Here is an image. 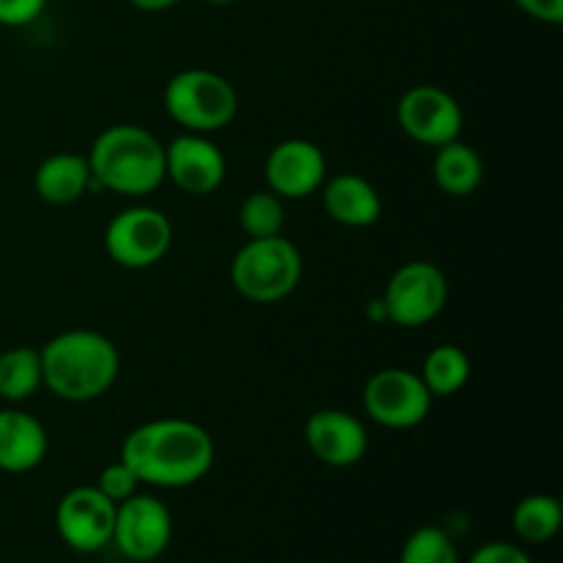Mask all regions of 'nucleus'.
Returning a JSON list of instances; mask_svg holds the SVG:
<instances>
[{"instance_id": "obj_29", "label": "nucleus", "mask_w": 563, "mask_h": 563, "mask_svg": "<svg viewBox=\"0 0 563 563\" xmlns=\"http://www.w3.org/2000/svg\"><path fill=\"white\" fill-rule=\"evenodd\" d=\"M366 313H368V319H372V322H388V313H385L383 300H374L372 306L366 308Z\"/></svg>"}, {"instance_id": "obj_23", "label": "nucleus", "mask_w": 563, "mask_h": 563, "mask_svg": "<svg viewBox=\"0 0 563 563\" xmlns=\"http://www.w3.org/2000/svg\"><path fill=\"white\" fill-rule=\"evenodd\" d=\"M399 563H460V550L445 528L421 526L401 544Z\"/></svg>"}, {"instance_id": "obj_15", "label": "nucleus", "mask_w": 563, "mask_h": 563, "mask_svg": "<svg viewBox=\"0 0 563 563\" xmlns=\"http://www.w3.org/2000/svg\"><path fill=\"white\" fill-rule=\"evenodd\" d=\"M49 449L47 429L36 416L16 407L0 410V471L31 473L44 462Z\"/></svg>"}, {"instance_id": "obj_17", "label": "nucleus", "mask_w": 563, "mask_h": 563, "mask_svg": "<svg viewBox=\"0 0 563 563\" xmlns=\"http://www.w3.org/2000/svg\"><path fill=\"white\" fill-rule=\"evenodd\" d=\"M33 187H36V196L53 207H69V203L80 201L93 187L88 157L75 152L49 154L38 163L36 174H33Z\"/></svg>"}, {"instance_id": "obj_19", "label": "nucleus", "mask_w": 563, "mask_h": 563, "mask_svg": "<svg viewBox=\"0 0 563 563\" xmlns=\"http://www.w3.org/2000/svg\"><path fill=\"white\" fill-rule=\"evenodd\" d=\"M471 357L462 346L456 344H440L423 357V366L418 377L423 379L432 399H449V396L460 394L471 379Z\"/></svg>"}, {"instance_id": "obj_14", "label": "nucleus", "mask_w": 563, "mask_h": 563, "mask_svg": "<svg viewBox=\"0 0 563 563\" xmlns=\"http://www.w3.org/2000/svg\"><path fill=\"white\" fill-rule=\"evenodd\" d=\"M308 451L328 467H352L366 456L368 432L352 412L324 407L306 421Z\"/></svg>"}, {"instance_id": "obj_20", "label": "nucleus", "mask_w": 563, "mask_h": 563, "mask_svg": "<svg viewBox=\"0 0 563 563\" xmlns=\"http://www.w3.org/2000/svg\"><path fill=\"white\" fill-rule=\"evenodd\" d=\"M42 388V357L33 346L0 352V399L20 405Z\"/></svg>"}, {"instance_id": "obj_3", "label": "nucleus", "mask_w": 563, "mask_h": 563, "mask_svg": "<svg viewBox=\"0 0 563 563\" xmlns=\"http://www.w3.org/2000/svg\"><path fill=\"white\" fill-rule=\"evenodd\" d=\"M86 157L93 187L115 196H152L165 181V143L146 126H108L93 137Z\"/></svg>"}, {"instance_id": "obj_8", "label": "nucleus", "mask_w": 563, "mask_h": 563, "mask_svg": "<svg viewBox=\"0 0 563 563\" xmlns=\"http://www.w3.org/2000/svg\"><path fill=\"white\" fill-rule=\"evenodd\" d=\"M432 394L410 368L388 366L374 372L363 388V410L385 429H412L432 412Z\"/></svg>"}, {"instance_id": "obj_9", "label": "nucleus", "mask_w": 563, "mask_h": 563, "mask_svg": "<svg viewBox=\"0 0 563 563\" xmlns=\"http://www.w3.org/2000/svg\"><path fill=\"white\" fill-rule=\"evenodd\" d=\"M170 539H174V517L159 498L135 493L115 506L110 544H115L130 563L157 561L170 548Z\"/></svg>"}, {"instance_id": "obj_25", "label": "nucleus", "mask_w": 563, "mask_h": 563, "mask_svg": "<svg viewBox=\"0 0 563 563\" xmlns=\"http://www.w3.org/2000/svg\"><path fill=\"white\" fill-rule=\"evenodd\" d=\"M47 0H0V25L25 27L42 16Z\"/></svg>"}, {"instance_id": "obj_4", "label": "nucleus", "mask_w": 563, "mask_h": 563, "mask_svg": "<svg viewBox=\"0 0 563 563\" xmlns=\"http://www.w3.org/2000/svg\"><path fill=\"white\" fill-rule=\"evenodd\" d=\"M229 275L236 295L258 306H273L300 286L302 253L284 234L247 240L231 258Z\"/></svg>"}, {"instance_id": "obj_5", "label": "nucleus", "mask_w": 563, "mask_h": 563, "mask_svg": "<svg viewBox=\"0 0 563 563\" xmlns=\"http://www.w3.org/2000/svg\"><path fill=\"white\" fill-rule=\"evenodd\" d=\"M163 104L165 113L185 132L212 135L234 121L240 97L229 77L212 69H185L168 80Z\"/></svg>"}, {"instance_id": "obj_12", "label": "nucleus", "mask_w": 563, "mask_h": 563, "mask_svg": "<svg viewBox=\"0 0 563 563\" xmlns=\"http://www.w3.org/2000/svg\"><path fill=\"white\" fill-rule=\"evenodd\" d=\"M264 179L267 190L284 201L308 198L328 179V159L313 141L289 137L269 148L264 159Z\"/></svg>"}, {"instance_id": "obj_21", "label": "nucleus", "mask_w": 563, "mask_h": 563, "mask_svg": "<svg viewBox=\"0 0 563 563\" xmlns=\"http://www.w3.org/2000/svg\"><path fill=\"white\" fill-rule=\"evenodd\" d=\"M561 522L563 509L559 498L544 493L526 495L511 511V528L528 544H544L555 539V533L561 531Z\"/></svg>"}, {"instance_id": "obj_6", "label": "nucleus", "mask_w": 563, "mask_h": 563, "mask_svg": "<svg viewBox=\"0 0 563 563\" xmlns=\"http://www.w3.org/2000/svg\"><path fill=\"white\" fill-rule=\"evenodd\" d=\"M174 245L168 214L154 207H126L104 229V251L124 269H148L163 262Z\"/></svg>"}, {"instance_id": "obj_28", "label": "nucleus", "mask_w": 563, "mask_h": 563, "mask_svg": "<svg viewBox=\"0 0 563 563\" xmlns=\"http://www.w3.org/2000/svg\"><path fill=\"white\" fill-rule=\"evenodd\" d=\"M137 11H168L181 0H130Z\"/></svg>"}, {"instance_id": "obj_30", "label": "nucleus", "mask_w": 563, "mask_h": 563, "mask_svg": "<svg viewBox=\"0 0 563 563\" xmlns=\"http://www.w3.org/2000/svg\"><path fill=\"white\" fill-rule=\"evenodd\" d=\"M203 3H209V5H231V3H236V0H203Z\"/></svg>"}, {"instance_id": "obj_13", "label": "nucleus", "mask_w": 563, "mask_h": 563, "mask_svg": "<svg viewBox=\"0 0 563 563\" xmlns=\"http://www.w3.org/2000/svg\"><path fill=\"white\" fill-rule=\"evenodd\" d=\"M165 179L187 196H212L225 179V157L209 135L185 132L165 146Z\"/></svg>"}, {"instance_id": "obj_2", "label": "nucleus", "mask_w": 563, "mask_h": 563, "mask_svg": "<svg viewBox=\"0 0 563 563\" xmlns=\"http://www.w3.org/2000/svg\"><path fill=\"white\" fill-rule=\"evenodd\" d=\"M42 385L64 401H93L108 394L121 374L119 346L97 330H64L38 350Z\"/></svg>"}, {"instance_id": "obj_10", "label": "nucleus", "mask_w": 563, "mask_h": 563, "mask_svg": "<svg viewBox=\"0 0 563 563\" xmlns=\"http://www.w3.org/2000/svg\"><path fill=\"white\" fill-rule=\"evenodd\" d=\"M396 121L410 141L438 148L462 135L465 113L454 93L432 86V82H421L401 93L399 104H396Z\"/></svg>"}, {"instance_id": "obj_1", "label": "nucleus", "mask_w": 563, "mask_h": 563, "mask_svg": "<svg viewBox=\"0 0 563 563\" xmlns=\"http://www.w3.org/2000/svg\"><path fill=\"white\" fill-rule=\"evenodd\" d=\"M119 460L146 487L185 489L212 471L214 440L187 418H154L126 434Z\"/></svg>"}, {"instance_id": "obj_7", "label": "nucleus", "mask_w": 563, "mask_h": 563, "mask_svg": "<svg viewBox=\"0 0 563 563\" xmlns=\"http://www.w3.org/2000/svg\"><path fill=\"white\" fill-rule=\"evenodd\" d=\"M388 322L399 328H423L443 313L449 302V280L432 262H407L388 278L383 291Z\"/></svg>"}, {"instance_id": "obj_22", "label": "nucleus", "mask_w": 563, "mask_h": 563, "mask_svg": "<svg viewBox=\"0 0 563 563\" xmlns=\"http://www.w3.org/2000/svg\"><path fill=\"white\" fill-rule=\"evenodd\" d=\"M286 212L284 198H278L269 190H256L245 196L240 203V225L247 234V240H262V236H275L284 231Z\"/></svg>"}, {"instance_id": "obj_16", "label": "nucleus", "mask_w": 563, "mask_h": 563, "mask_svg": "<svg viewBox=\"0 0 563 563\" xmlns=\"http://www.w3.org/2000/svg\"><path fill=\"white\" fill-rule=\"evenodd\" d=\"M322 207L333 223L346 229H366L374 225L383 214V198L377 187L357 174H339L333 179H324Z\"/></svg>"}, {"instance_id": "obj_11", "label": "nucleus", "mask_w": 563, "mask_h": 563, "mask_svg": "<svg viewBox=\"0 0 563 563\" xmlns=\"http://www.w3.org/2000/svg\"><path fill=\"white\" fill-rule=\"evenodd\" d=\"M115 504L93 484L75 487L58 500L55 528L64 544L75 553H99L113 539Z\"/></svg>"}, {"instance_id": "obj_26", "label": "nucleus", "mask_w": 563, "mask_h": 563, "mask_svg": "<svg viewBox=\"0 0 563 563\" xmlns=\"http://www.w3.org/2000/svg\"><path fill=\"white\" fill-rule=\"evenodd\" d=\"M467 563H533L531 555L511 542H487L467 559Z\"/></svg>"}, {"instance_id": "obj_24", "label": "nucleus", "mask_w": 563, "mask_h": 563, "mask_svg": "<svg viewBox=\"0 0 563 563\" xmlns=\"http://www.w3.org/2000/svg\"><path fill=\"white\" fill-rule=\"evenodd\" d=\"M93 487H97L104 498H110L115 506H119L121 500L132 498V495L137 493L141 482H137L135 473H132L130 467L119 460V462H110L108 467H102V473H99V478Z\"/></svg>"}, {"instance_id": "obj_27", "label": "nucleus", "mask_w": 563, "mask_h": 563, "mask_svg": "<svg viewBox=\"0 0 563 563\" xmlns=\"http://www.w3.org/2000/svg\"><path fill=\"white\" fill-rule=\"evenodd\" d=\"M515 3L531 20L544 22V25H561L563 22V0H515Z\"/></svg>"}, {"instance_id": "obj_18", "label": "nucleus", "mask_w": 563, "mask_h": 563, "mask_svg": "<svg viewBox=\"0 0 563 563\" xmlns=\"http://www.w3.org/2000/svg\"><path fill=\"white\" fill-rule=\"evenodd\" d=\"M432 176H434V185H438L445 196L451 198L473 196L484 181L482 154L456 137V141L434 148Z\"/></svg>"}]
</instances>
